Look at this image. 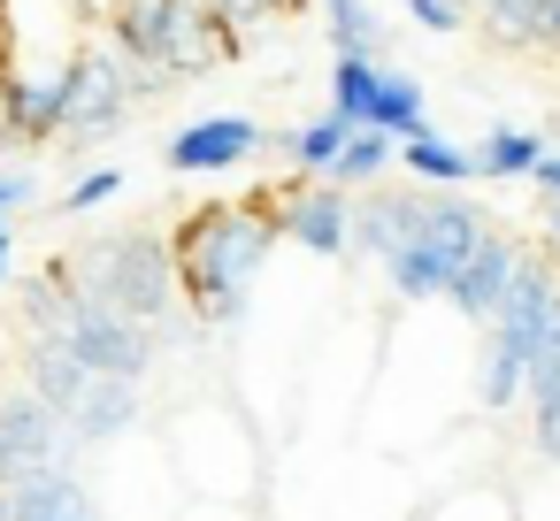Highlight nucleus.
Returning a JSON list of instances; mask_svg holds the SVG:
<instances>
[{"instance_id":"nucleus-1","label":"nucleus","mask_w":560,"mask_h":521,"mask_svg":"<svg viewBox=\"0 0 560 521\" xmlns=\"http://www.w3.org/2000/svg\"><path fill=\"white\" fill-rule=\"evenodd\" d=\"M483 238L491 223L460 192H376L353 208V230H346V246H361L399 299H453Z\"/></svg>"},{"instance_id":"nucleus-2","label":"nucleus","mask_w":560,"mask_h":521,"mask_svg":"<svg viewBox=\"0 0 560 521\" xmlns=\"http://www.w3.org/2000/svg\"><path fill=\"white\" fill-rule=\"evenodd\" d=\"M277 200L254 208H200L170 230V269H177V307H192L208 330H231L254 307V284L269 276V246H277Z\"/></svg>"},{"instance_id":"nucleus-3","label":"nucleus","mask_w":560,"mask_h":521,"mask_svg":"<svg viewBox=\"0 0 560 521\" xmlns=\"http://www.w3.org/2000/svg\"><path fill=\"white\" fill-rule=\"evenodd\" d=\"M552 315H560V269L522 246V261H514V276H506V292H499V307L483 322V353H476V406L483 414H506L522 399L529 353H537Z\"/></svg>"},{"instance_id":"nucleus-4","label":"nucleus","mask_w":560,"mask_h":521,"mask_svg":"<svg viewBox=\"0 0 560 521\" xmlns=\"http://www.w3.org/2000/svg\"><path fill=\"white\" fill-rule=\"evenodd\" d=\"M70 284L85 299H101L108 315L154 330L177 315V269H170V238L162 230H101L70 253Z\"/></svg>"},{"instance_id":"nucleus-5","label":"nucleus","mask_w":560,"mask_h":521,"mask_svg":"<svg viewBox=\"0 0 560 521\" xmlns=\"http://www.w3.org/2000/svg\"><path fill=\"white\" fill-rule=\"evenodd\" d=\"M55 284H62V322H55V345L85 368V376H108V383H139L147 368H154V330H139V322H124V315H108L101 299H85L78 284H70V261H55Z\"/></svg>"},{"instance_id":"nucleus-6","label":"nucleus","mask_w":560,"mask_h":521,"mask_svg":"<svg viewBox=\"0 0 560 521\" xmlns=\"http://www.w3.org/2000/svg\"><path fill=\"white\" fill-rule=\"evenodd\" d=\"M85 16L70 0H0V78L16 85H47L70 70V55L85 47Z\"/></svg>"},{"instance_id":"nucleus-7","label":"nucleus","mask_w":560,"mask_h":521,"mask_svg":"<svg viewBox=\"0 0 560 521\" xmlns=\"http://www.w3.org/2000/svg\"><path fill=\"white\" fill-rule=\"evenodd\" d=\"M124 116H131L124 70H116V55H108L101 39H85V47L70 55V70H62V139H70V146H93V139L124 131Z\"/></svg>"},{"instance_id":"nucleus-8","label":"nucleus","mask_w":560,"mask_h":521,"mask_svg":"<svg viewBox=\"0 0 560 521\" xmlns=\"http://www.w3.org/2000/svg\"><path fill=\"white\" fill-rule=\"evenodd\" d=\"M238 47L246 39L231 24H215L200 0H162V70H170V85L177 78H200V70H223Z\"/></svg>"},{"instance_id":"nucleus-9","label":"nucleus","mask_w":560,"mask_h":521,"mask_svg":"<svg viewBox=\"0 0 560 521\" xmlns=\"http://www.w3.org/2000/svg\"><path fill=\"white\" fill-rule=\"evenodd\" d=\"M277 238H300L315 261H338L346 253V230H353V200L330 192V185H292L277 208Z\"/></svg>"},{"instance_id":"nucleus-10","label":"nucleus","mask_w":560,"mask_h":521,"mask_svg":"<svg viewBox=\"0 0 560 521\" xmlns=\"http://www.w3.org/2000/svg\"><path fill=\"white\" fill-rule=\"evenodd\" d=\"M246 154H261V123H254V116H200V123H185V131L162 146V162H170L177 177L238 169Z\"/></svg>"},{"instance_id":"nucleus-11","label":"nucleus","mask_w":560,"mask_h":521,"mask_svg":"<svg viewBox=\"0 0 560 521\" xmlns=\"http://www.w3.org/2000/svg\"><path fill=\"white\" fill-rule=\"evenodd\" d=\"M0 521H101V513H93V483H78L55 460V467H32L16 490H0Z\"/></svg>"},{"instance_id":"nucleus-12","label":"nucleus","mask_w":560,"mask_h":521,"mask_svg":"<svg viewBox=\"0 0 560 521\" xmlns=\"http://www.w3.org/2000/svg\"><path fill=\"white\" fill-rule=\"evenodd\" d=\"M139 383H108V376H93L85 383V399L62 414V437H78V445H116V437H131L139 429Z\"/></svg>"},{"instance_id":"nucleus-13","label":"nucleus","mask_w":560,"mask_h":521,"mask_svg":"<svg viewBox=\"0 0 560 521\" xmlns=\"http://www.w3.org/2000/svg\"><path fill=\"white\" fill-rule=\"evenodd\" d=\"M514 261H522V246H514L506 230H491V238L476 246V261L460 269V284H453V307H460L468 322H491V307H499V292H506V276H514Z\"/></svg>"},{"instance_id":"nucleus-14","label":"nucleus","mask_w":560,"mask_h":521,"mask_svg":"<svg viewBox=\"0 0 560 521\" xmlns=\"http://www.w3.org/2000/svg\"><path fill=\"white\" fill-rule=\"evenodd\" d=\"M369 131H384L392 146H415V139L430 131V116H422V85H415L407 70H392V62H376V93H369Z\"/></svg>"},{"instance_id":"nucleus-15","label":"nucleus","mask_w":560,"mask_h":521,"mask_svg":"<svg viewBox=\"0 0 560 521\" xmlns=\"http://www.w3.org/2000/svg\"><path fill=\"white\" fill-rule=\"evenodd\" d=\"M0 445L9 452H24V460H62V414L55 406H39L32 391H0Z\"/></svg>"},{"instance_id":"nucleus-16","label":"nucleus","mask_w":560,"mask_h":521,"mask_svg":"<svg viewBox=\"0 0 560 521\" xmlns=\"http://www.w3.org/2000/svg\"><path fill=\"white\" fill-rule=\"evenodd\" d=\"M24 376H32V399H39V406H55V414H70V406L85 399V383H93V376H85L55 338H32V345H24Z\"/></svg>"},{"instance_id":"nucleus-17","label":"nucleus","mask_w":560,"mask_h":521,"mask_svg":"<svg viewBox=\"0 0 560 521\" xmlns=\"http://www.w3.org/2000/svg\"><path fill=\"white\" fill-rule=\"evenodd\" d=\"M430 521H514V490L499 475H468V483H445V498L430 506Z\"/></svg>"},{"instance_id":"nucleus-18","label":"nucleus","mask_w":560,"mask_h":521,"mask_svg":"<svg viewBox=\"0 0 560 521\" xmlns=\"http://www.w3.org/2000/svg\"><path fill=\"white\" fill-rule=\"evenodd\" d=\"M323 24L338 62H384V24L369 16V0H323Z\"/></svg>"},{"instance_id":"nucleus-19","label":"nucleus","mask_w":560,"mask_h":521,"mask_svg":"<svg viewBox=\"0 0 560 521\" xmlns=\"http://www.w3.org/2000/svg\"><path fill=\"white\" fill-rule=\"evenodd\" d=\"M399 162V146L384 139V131H346V146H338V162H330V192H346V185H376L384 169Z\"/></svg>"},{"instance_id":"nucleus-20","label":"nucleus","mask_w":560,"mask_h":521,"mask_svg":"<svg viewBox=\"0 0 560 521\" xmlns=\"http://www.w3.org/2000/svg\"><path fill=\"white\" fill-rule=\"evenodd\" d=\"M399 162H407L422 185H438V192H453V185H468V177H476L468 146H453V139H438V131H422L415 146H399Z\"/></svg>"},{"instance_id":"nucleus-21","label":"nucleus","mask_w":560,"mask_h":521,"mask_svg":"<svg viewBox=\"0 0 560 521\" xmlns=\"http://www.w3.org/2000/svg\"><path fill=\"white\" fill-rule=\"evenodd\" d=\"M460 9H476L491 39H506V47H537V32H545V9H552V0H460Z\"/></svg>"},{"instance_id":"nucleus-22","label":"nucleus","mask_w":560,"mask_h":521,"mask_svg":"<svg viewBox=\"0 0 560 521\" xmlns=\"http://www.w3.org/2000/svg\"><path fill=\"white\" fill-rule=\"evenodd\" d=\"M338 146H346V123H338V116H315V123H300V131L284 139V154H292V169H300L307 185H323V177H330Z\"/></svg>"},{"instance_id":"nucleus-23","label":"nucleus","mask_w":560,"mask_h":521,"mask_svg":"<svg viewBox=\"0 0 560 521\" xmlns=\"http://www.w3.org/2000/svg\"><path fill=\"white\" fill-rule=\"evenodd\" d=\"M522 399H529V437H537V460L560 475V368L529 376V383H522Z\"/></svg>"},{"instance_id":"nucleus-24","label":"nucleus","mask_w":560,"mask_h":521,"mask_svg":"<svg viewBox=\"0 0 560 521\" xmlns=\"http://www.w3.org/2000/svg\"><path fill=\"white\" fill-rule=\"evenodd\" d=\"M537 154H545V146H537L529 131H506V123H499L468 162H476V177H499V185H506V177H529V169H537Z\"/></svg>"},{"instance_id":"nucleus-25","label":"nucleus","mask_w":560,"mask_h":521,"mask_svg":"<svg viewBox=\"0 0 560 521\" xmlns=\"http://www.w3.org/2000/svg\"><path fill=\"white\" fill-rule=\"evenodd\" d=\"M369 93H376V62H338L330 70V116L346 131H369Z\"/></svg>"},{"instance_id":"nucleus-26","label":"nucleus","mask_w":560,"mask_h":521,"mask_svg":"<svg viewBox=\"0 0 560 521\" xmlns=\"http://www.w3.org/2000/svg\"><path fill=\"white\" fill-rule=\"evenodd\" d=\"M200 9H208L215 24H231V32H238V24H261V16H292L300 0H200Z\"/></svg>"},{"instance_id":"nucleus-27","label":"nucleus","mask_w":560,"mask_h":521,"mask_svg":"<svg viewBox=\"0 0 560 521\" xmlns=\"http://www.w3.org/2000/svg\"><path fill=\"white\" fill-rule=\"evenodd\" d=\"M124 192V169H85L78 185H70V215H93V208H108Z\"/></svg>"},{"instance_id":"nucleus-28","label":"nucleus","mask_w":560,"mask_h":521,"mask_svg":"<svg viewBox=\"0 0 560 521\" xmlns=\"http://www.w3.org/2000/svg\"><path fill=\"white\" fill-rule=\"evenodd\" d=\"M407 16H415L422 32H460V24H468L460 0H407Z\"/></svg>"},{"instance_id":"nucleus-29","label":"nucleus","mask_w":560,"mask_h":521,"mask_svg":"<svg viewBox=\"0 0 560 521\" xmlns=\"http://www.w3.org/2000/svg\"><path fill=\"white\" fill-rule=\"evenodd\" d=\"M16 208H32V177L24 169H0V223H9Z\"/></svg>"},{"instance_id":"nucleus-30","label":"nucleus","mask_w":560,"mask_h":521,"mask_svg":"<svg viewBox=\"0 0 560 521\" xmlns=\"http://www.w3.org/2000/svg\"><path fill=\"white\" fill-rule=\"evenodd\" d=\"M32 467H55V460H24V452H9V445H0V490H16Z\"/></svg>"},{"instance_id":"nucleus-31","label":"nucleus","mask_w":560,"mask_h":521,"mask_svg":"<svg viewBox=\"0 0 560 521\" xmlns=\"http://www.w3.org/2000/svg\"><path fill=\"white\" fill-rule=\"evenodd\" d=\"M545 192H552V208H560V154H537V169H529Z\"/></svg>"},{"instance_id":"nucleus-32","label":"nucleus","mask_w":560,"mask_h":521,"mask_svg":"<svg viewBox=\"0 0 560 521\" xmlns=\"http://www.w3.org/2000/svg\"><path fill=\"white\" fill-rule=\"evenodd\" d=\"M537 47H552V55H560V0L545 9V32H537Z\"/></svg>"},{"instance_id":"nucleus-33","label":"nucleus","mask_w":560,"mask_h":521,"mask_svg":"<svg viewBox=\"0 0 560 521\" xmlns=\"http://www.w3.org/2000/svg\"><path fill=\"white\" fill-rule=\"evenodd\" d=\"M70 9H78V16H85V24H101V16H108V9H116V0H70Z\"/></svg>"},{"instance_id":"nucleus-34","label":"nucleus","mask_w":560,"mask_h":521,"mask_svg":"<svg viewBox=\"0 0 560 521\" xmlns=\"http://www.w3.org/2000/svg\"><path fill=\"white\" fill-rule=\"evenodd\" d=\"M9 261H16V238H9V223H0V276H9Z\"/></svg>"},{"instance_id":"nucleus-35","label":"nucleus","mask_w":560,"mask_h":521,"mask_svg":"<svg viewBox=\"0 0 560 521\" xmlns=\"http://www.w3.org/2000/svg\"><path fill=\"white\" fill-rule=\"evenodd\" d=\"M0 169H9V131H0Z\"/></svg>"},{"instance_id":"nucleus-36","label":"nucleus","mask_w":560,"mask_h":521,"mask_svg":"<svg viewBox=\"0 0 560 521\" xmlns=\"http://www.w3.org/2000/svg\"><path fill=\"white\" fill-rule=\"evenodd\" d=\"M552 230H560V208H552Z\"/></svg>"}]
</instances>
